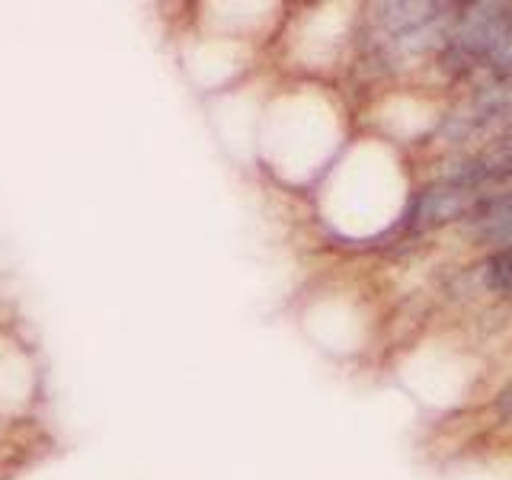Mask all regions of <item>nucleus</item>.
<instances>
[{
  "label": "nucleus",
  "mask_w": 512,
  "mask_h": 480,
  "mask_svg": "<svg viewBox=\"0 0 512 480\" xmlns=\"http://www.w3.org/2000/svg\"><path fill=\"white\" fill-rule=\"evenodd\" d=\"M493 410L500 413V420H506V423H512V384H506V388L496 394V400H493Z\"/></svg>",
  "instance_id": "obj_5"
},
{
  "label": "nucleus",
  "mask_w": 512,
  "mask_h": 480,
  "mask_svg": "<svg viewBox=\"0 0 512 480\" xmlns=\"http://www.w3.org/2000/svg\"><path fill=\"white\" fill-rule=\"evenodd\" d=\"M480 279L496 295H512V244L509 247H496L484 269H480Z\"/></svg>",
  "instance_id": "obj_3"
},
{
  "label": "nucleus",
  "mask_w": 512,
  "mask_h": 480,
  "mask_svg": "<svg viewBox=\"0 0 512 480\" xmlns=\"http://www.w3.org/2000/svg\"><path fill=\"white\" fill-rule=\"evenodd\" d=\"M480 199H484V192L480 189L436 180L413 196L407 215H404V231H436V228H442V224L464 221L474 212V205Z\"/></svg>",
  "instance_id": "obj_1"
},
{
  "label": "nucleus",
  "mask_w": 512,
  "mask_h": 480,
  "mask_svg": "<svg viewBox=\"0 0 512 480\" xmlns=\"http://www.w3.org/2000/svg\"><path fill=\"white\" fill-rule=\"evenodd\" d=\"M487 71L493 74V80H509L512 77V36H506L500 42V48L487 58Z\"/></svg>",
  "instance_id": "obj_4"
},
{
  "label": "nucleus",
  "mask_w": 512,
  "mask_h": 480,
  "mask_svg": "<svg viewBox=\"0 0 512 480\" xmlns=\"http://www.w3.org/2000/svg\"><path fill=\"white\" fill-rule=\"evenodd\" d=\"M452 7L455 4H413V0H404V4H378L375 23L388 32V39H400L445 20Z\"/></svg>",
  "instance_id": "obj_2"
}]
</instances>
